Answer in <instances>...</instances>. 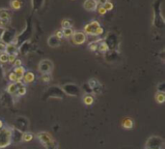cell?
Instances as JSON below:
<instances>
[{"instance_id": "d6986e66", "label": "cell", "mask_w": 165, "mask_h": 149, "mask_svg": "<svg viewBox=\"0 0 165 149\" xmlns=\"http://www.w3.org/2000/svg\"><path fill=\"white\" fill-rule=\"evenodd\" d=\"M62 33H63V37H65V38H69V37H71L72 35H73V29L72 28H67V29H62L61 30Z\"/></svg>"}, {"instance_id": "7402d4cb", "label": "cell", "mask_w": 165, "mask_h": 149, "mask_svg": "<svg viewBox=\"0 0 165 149\" xmlns=\"http://www.w3.org/2000/svg\"><path fill=\"white\" fill-rule=\"evenodd\" d=\"M40 80L42 81H43V82H48V81H50V80H51V77H50V74H43V76L41 77Z\"/></svg>"}, {"instance_id": "ac0fdd59", "label": "cell", "mask_w": 165, "mask_h": 149, "mask_svg": "<svg viewBox=\"0 0 165 149\" xmlns=\"http://www.w3.org/2000/svg\"><path fill=\"white\" fill-rule=\"evenodd\" d=\"M98 41H94V42H91V43L88 45V49L91 50V51H96L98 50Z\"/></svg>"}, {"instance_id": "1f68e13d", "label": "cell", "mask_w": 165, "mask_h": 149, "mask_svg": "<svg viewBox=\"0 0 165 149\" xmlns=\"http://www.w3.org/2000/svg\"><path fill=\"white\" fill-rule=\"evenodd\" d=\"M108 0H97V2H98V4H100V6H103L104 4L107 2Z\"/></svg>"}, {"instance_id": "8fae6325", "label": "cell", "mask_w": 165, "mask_h": 149, "mask_svg": "<svg viewBox=\"0 0 165 149\" xmlns=\"http://www.w3.org/2000/svg\"><path fill=\"white\" fill-rule=\"evenodd\" d=\"M11 15L8 12L7 9H0V19H4V20H8L10 19Z\"/></svg>"}, {"instance_id": "3957f363", "label": "cell", "mask_w": 165, "mask_h": 149, "mask_svg": "<svg viewBox=\"0 0 165 149\" xmlns=\"http://www.w3.org/2000/svg\"><path fill=\"white\" fill-rule=\"evenodd\" d=\"M98 27H100V24L98 20H93L90 23L86 24L84 26V33L88 34V35H92L95 36V32L98 29Z\"/></svg>"}, {"instance_id": "603a6c76", "label": "cell", "mask_w": 165, "mask_h": 149, "mask_svg": "<svg viewBox=\"0 0 165 149\" xmlns=\"http://www.w3.org/2000/svg\"><path fill=\"white\" fill-rule=\"evenodd\" d=\"M9 81L10 82H17L18 81V77H17V74H15V73H11V74H9Z\"/></svg>"}, {"instance_id": "4dcf8cb0", "label": "cell", "mask_w": 165, "mask_h": 149, "mask_svg": "<svg viewBox=\"0 0 165 149\" xmlns=\"http://www.w3.org/2000/svg\"><path fill=\"white\" fill-rule=\"evenodd\" d=\"M8 20H4V19H0V28H5Z\"/></svg>"}, {"instance_id": "44dd1931", "label": "cell", "mask_w": 165, "mask_h": 149, "mask_svg": "<svg viewBox=\"0 0 165 149\" xmlns=\"http://www.w3.org/2000/svg\"><path fill=\"white\" fill-rule=\"evenodd\" d=\"M8 56L6 52H1L0 53V62L1 63H8Z\"/></svg>"}, {"instance_id": "f546056e", "label": "cell", "mask_w": 165, "mask_h": 149, "mask_svg": "<svg viewBox=\"0 0 165 149\" xmlns=\"http://www.w3.org/2000/svg\"><path fill=\"white\" fill-rule=\"evenodd\" d=\"M54 36H55L56 38H58V39L60 40V39H62V38H63V33H62L61 30H58V31L55 32Z\"/></svg>"}, {"instance_id": "d6a6232c", "label": "cell", "mask_w": 165, "mask_h": 149, "mask_svg": "<svg viewBox=\"0 0 165 149\" xmlns=\"http://www.w3.org/2000/svg\"><path fill=\"white\" fill-rule=\"evenodd\" d=\"M3 126H4V124H3V121L0 119V130H1V129H3Z\"/></svg>"}, {"instance_id": "30bf717a", "label": "cell", "mask_w": 165, "mask_h": 149, "mask_svg": "<svg viewBox=\"0 0 165 149\" xmlns=\"http://www.w3.org/2000/svg\"><path fill=\"white\" fill-rule=\"evenodd\" d=\"M83 103L86 106H92L94 104V97L92 95H85L83 97Z\"/></svg>"}, {"instance_id": "6da1fadb", "label": "cell", "mask_w": 165, "mask_h": 149, "mask_svg": "<svg viewBox=\"0 0 165 149\" xmlns=\"http://www.w3.org/2000/svg\"><path fill=\"white\" fill-rule=\"evenodd\" d=\"M11 136H12L11 130L7 128L0 132V148L6 147L7 145L11 143Z\"/></svg>"}, {"instance_id": "cb8c5ba5", "label": "cell", "mask_w": 165, "mask_h": 149, "mask_svg": "<svg viewBox=\"0 0 165 149\" xmlns=\"http://www.w3.org/2000/svg\"><path fill=\"white\" fill-rule=\"evenodd\" d=\"M113 7H114L113 6V4H112L111 2H109V1H107V2L103 5V8L107 11V12H108V11H111V10L113 9Z\"/></svg>"}, {"instance_id": "2e32d148", "label": "cell", "mask_w": 165, "mask_h": 149, "mask_svg": "<svg viewBox=\"0 0 165 149\" xmlns=\"http://www.w3.org/2000/svg\"><path fill=\"white\" fill-rule=\"evenodd\" d=\"M33 134H31V133H24L23 135H22V141H24V142H29L31 141L32 139H33Z\"/></svg>"}, {"instance_id": "d4e9b609", "label": "cell", "mask_w": 165, "mask_h": 149, "mask_svg": "<svg viewBox=\"0 0 165 149\" xmlns=\"http://www.w3.org/2000/svg\"><path fill=\"white\" fill-rule=\"evenodd\" d=\"M98 13L100 15V16H103V15H105V14L107 13V11L104 9L103 6H99L98 8Z\"/></svg>"}, {"instance_id": "9a60e30c", "label": "cell", "mask_w": 165, "mask_h": 149, "mask_svg": "<svg viewBox=\"0 0 165 149\" xmlns=\"http://www.w3.org/2000/svg\"><path fill=\"white\" fill-rule=\"evenodd\" d=\"M53 43H55V47H58L59 45H60V40L58 39V38H56L53 35V36H51V37L48 39V45L49 46H51V47H53Z\"/></svg>"}, {"instance_id": "7c38bea8", "label": "cell", "mask_w": 165, "mask_h": 149, "mask_svg": "<svg viewBox=\"0 0 165 149\" xmlns=\"http://www.w3.org/2000/svg\"><path fill=\"white\" fill-rule=\"evenodd\" d=\"M155 101L158 104H163L165 102V94L163 92H157L155 94Z\"/></svg>"}, {"instance_id": "52a82bcc", "label": "cell", "mask_w": 165, "mask_h": 149, "mask_svg": "<svg viewBox=\"0 0 165 149\" xmlns=\"http://www.w3.org/2000/svg\"><path fill=\"white\" fill-rule=\"evenodd\" d=\"M122 126L124 129H127V130H129V129H132L133 127V121L131 118H125L122 121Z\"/></svg>"}, {"instance_id": "5bb4252c", "label": "cell", "mask_w": 165, "mask_h": 149, "mask_svg": "<svg viewBox=\"0 0 165 149\" xmlns=\"http://www.w3.org/2000/svg\"><path fill=\"white\" fill-rule=\"evenodd\" d=\"M10 4L14 10H18L21 8V1L20 0H11Z\"/></svg>"}, {"instance_id": "ba28073f", "label": "cell", "mask_w": 165, "mask_h": 149, "mask_svg": "<svg viewBox=\"0 0 165 149\" xmlns=\"http://www.w3.org/2000/svg\"><path fill=\"white\" fill-rule=\"evenodd\" d=\"M18 84L15 83V82H10L6 87V91L11 95L17 93V90H18Z\"/></svg>"}, {"instance_id": "83f0119b", "label": "cell", "mask_w": 165, "mask_h": 149, "mask_svg": "<svg viewBox=\"0 0 165 149\" xmlns=\"http://www.w3.org/2000/svg\"><path fill=\"white\" fill-rule=\"evenodd\" d=\"M103 33V28L100 26V27H98V29L96 30V32H95V36H99V35H101Z\"/></svg>"}, {"instance_id": "ffe728a7", "label": "cell", "mask_w": 165, "mask_h": 149, "mask_svg": "<svg viewBox=\"0 0 165 149\" xmlns=\"http://www.w3.org/2000/svg\"><path fill=\"white\" fill-rule=\"evenodd\" d=\"M17 93H18V96H23V95L26 94V86H25L24 84L18 87Z\"/></svg>"}, {"instance_id": "5b68a950", "label": "cell", "mask_w": 165, "mask_h": 149, "mask_svg": "<svg viewBox=\"0 0 165 149\" xmlns=\"http://www.w3.org/2000/svg\"><path fill=\"white\" fill-rule=\"evenodd\" d=\"M83 8L89 12L96 11L98 9V2L97 0H85L83 3Z\"/></svg>"}, {"instance_id": "484cf974", "label": "cell", "mask_w": 165, "mask_h": 149, "mask_svg": "<svg viewBox=\"0 0 165 149\" xmlns=\"http://www.w3.org/2000/svg\"><path fill=\"white\" fill-rule=\"evenodd\" d=\"M16 59H17V54H9V56H8V62L9 63H13Z\"/></svg>"}, {"instance_id": "8992f818", "label": "cell", "mask_w": 165, "mask_h": 149, "mask_svg": "<svg viewBox=\"0 0 165 149\" xmlns=\"http://www.w3.org/2000/svg\"><path fill=\"white\" fill-rule=\"evenodd\" d=\"M35 81V74L34 73H32L30 71L28 72H25L23 77H22V82L24 84H28V83H31Z\"/></svg>"}, {"instance_id": "7a4b0ae2", "label": "cell", "mask_w": 165, "mask_h": 149, "mask_svg": "<svg viewBox=\"0 0 165 149\" xmlns=\"http://www.w3.org/2000/svg\"><path fill=\"white\" fill-rule=\"evenodd\" d=\"M52 69H53V64L51 61H49L47 59L41 61L39 64V71L42 74H50Z\"/></svg>"}, {"instance_id": "277c9868", "label": "cell", "mask_w": 165, "mask_h": 149, "mask_svg": "<svg viewBox=\"0 0 165 149\" xmlns=\"http://www.w3.org/2000/svg\"><path fill=\"white\" fill-rule=\"evenodd\" d=\"M73 42L75 45H82L86 42V34L82 31H74L73 33Z\"/></svg>"}, {"instance_id": "4fadbf2b", "label": "cell", "mask_w": 165, "mask_h": 149, "mask_svg": "<svg viewBox=\"0 0 165 149\" xmlns=\"http://www.w3.org/2000/svg\"><path fill=\"white\" fill-rule=\"evenodd\" d=\"M62 29H67V28H72L73 22L71 19H63L61 21Z\"/></svg>"}, {"instance_id": "e0dca14e", "label": "cell", "mask_w": 165, "mask_h": 149, "mask_svg": "<svg viewBox=\"0 0 165 149\" xmlns=\"http://www.w3.org/2000/svg\"><path fill=\"white\" fill-rule=\"evenodd\" d=\"M98 50H99L100 52H106L107 50H109V48H108V45L105 43V42H102V43H100L98 45Z\"/></svg>"}, {"instance_id": "9c48e42d", "label": "cell", "mask_w": 165, "mask_h": 149, "mask_svg": "<svg viewBox=\"0 0 165 149\" xmlns=\"http://www.w3.org/2000/svg\"><path fill=\"white\" fill-rule=\"evenodd\" d=\"M5 52L7 54H17V48L13 44H8L6 45V50Z\"/></svg>"}, {"instance_id": "4316f807", "label": "cell", "mask_w": 165, "mask_h": 149, "mask_svg": "<svg viewBox=\"0 0 165 149\" xmlns=\"http://www.w3.org/2000/svg\"><path fill=\"white\" fill-rule=\"evenodd\" d=\"M13 64H14V67H19V66H21V64H22V61L20 60V59H16L14 62H13Z\"/></svg>"}, {"instance_id": "836d02e7", "label": "cell", "mask_w": 165, "mask_h": 149, "mask_svg": "<svg viewBox=\"0 0 165 149\" xmlns=\"http://www.w3.org/2000/svg\"><path fill=\"white\" fill-rule=\"evenodd\" d=\"M149 149H157V148H149Z\"/></svg>"}, {"instance_id": "f1b7e54d", "label": "cell", "mask_w": 165, "mask_h": 149, "mask_svg": "<svg viewBox=\"0 0 165 149\" xmlns=\"http://www.w3.org/2000/svg\"><path fill=\"white\" fill-rule=\"evenodd\" d=\"M6 50V44L0 41V52H5Z\"/></svg>"}]
</instances>
